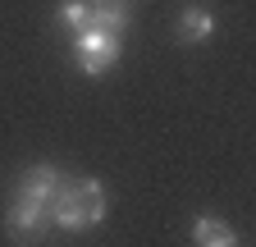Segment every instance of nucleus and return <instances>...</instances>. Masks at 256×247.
I'll return each instance as SVG.
<instances>
[{"instance_id": "obj_5", "label": "nucleus", "mask_w": 256, "mask_h": 247, "mask_svg": "<svg viewBox=\"0 0 256 247\" xmlns=\"http://www.w3.org/2000/svg\"><path fill=\"white\" fill-rule=\"evenodd\" d=\"M60 178H64V174H60L55 165H32V170L18 178V197H32V202H46V206H50Z\"/></svg>"}, {"instance_id": "obj_2", "label": "nucleus", "mask_w": 256, "mask_h": 247, "mask_svg": "<svg viewBox=\"0 0 256 247\" xmlns=\"http://www.w3.org/2000/svg\"><path fill=\"white\" fill-rule=\"evenodd\" d=\"M74 60L87 78L110 74L119 64V32H110V28H82V32H74Z\"/></svg>"}, {"instance_id": "obj_8", "label": "nucleus", "mask_w": 256, "mask_h": 247, "mask_svg": "<svg viewBox=\"0 0 256 247\" xmlns=\"http://www.w3.org/2000/svg\"><path fill=\"white\" fill-rule=\"evenodd\" d=\"M60 28H69V32H82L92 28V14H87V0H60Z\"/></svg>"}, {"instance_id": "obj_3", "label": "nucleus", "mask_w": 256, "mask_h": 247, "mask_svg": "<svg viewBox=\"0 0 256 247\" xmlns=\"http://www.w3.org/2000/svg\"><path fill=\"white\" fill-rule=\"evenodd\" d=\"M5 229H10L14 242H32V238H42V234L50 229V206L14 192V202H10V210H5Z\"/></svg>"}, {"instance_id": "obj_4", "label": "nucleus", "mask_w": 256, "mask_h": 247, "mask_svg": "<svg viewBox=\"0 0 256 247\" xmlns=\"http://www.w3.org/2000/svg\"><path fill=\"white\" fill-rule=\"evenodd\" d=\"M210 32H215V14L202 5V0H192V5L178 10V18H174V42L202 46V42H210Z\"/></svg>"}, {"instance_id": "obj_6", "label": "nucleus", "mask_w": 256, "mask_h": 247, "mask_svg": "<svg viewBox=\"0 0 256 247\" xmlns=\"http://www.w3.org/2000/svg\"><path fill=\"white\" fill-rule=\"evenodd\" d=\"M92 28H110V32H124L128 18H133V0H87Z\"/></svg>"}, {"instance_id": "obj_1", "label": "nucleus", "mask_w": 256, "mask_h": 247, "mask_svg": "<svg viewBox=\"0 0 256 247\" xmlns=\"http://www.w3.org/2000/svg\"><path fill=\"white\" fill-rule=\"evenodd\" d=\"M106 210H110V197H106V188L96 178H69L64 174L55 197H50V224L74 229V234L78 229H96L106 220Z\"/></svg>"}, {"instance_id": "obj_7", "label": "nucleus", "mask_w": 256, "mask_h": 247, "mask_svg": "<svg viewBox=\"0 0 256 247\" xmlns=\"http://www.w3.org/2000/svg\"><path fill=\"white\" fill-rule=\"evenodd\" d=\"M188 238L197 242V247H234V242H238V234L224 224V220H215V215H197Z\"/></svg>"}]
</instances>
